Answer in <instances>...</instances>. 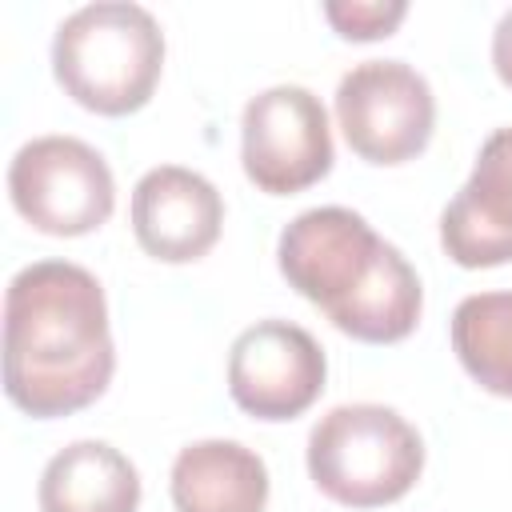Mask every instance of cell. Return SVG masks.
I'll use <instances>...</instances> for the list:
<instances>
[{
	"label": "cell",
	"mask_w": 512,
	"mask_h": 512,
	"mask_svg": "<svg viewBox=\"0 0 512 512\" xmlns=\"http://www.w3.org/2000/svg\"><path fill=\"white\" fill-rule=\"evenodd\" d=\"M116 352L100 280L68 260L20 268L4 296V392L36 416L88 408L112 380Z\"/></svg>",
	"instance_id": "1"
},
{
	"label": "cell",
	"mask_w": 512,
	"mask_h": 512,
	"mask_svg": "<svg viewBox=\"0 0 512 512\" xmlns=\"http://www.w3.org/2000/svg\"><path fill=\"white\" fill-rule=\"evenodd\" d=\"M164 32L148 8L100 0L76 8L52 40V72L60 88L88 112L128 116L144 108L160 84Z\"/></svg>",
	"instance_id": "2"
},
{
	"label": "cell",
	"mask_w": 512,
	"mask_h": 512,
	"mask_svg": "<svg viewBox=\"0 0 512 512\" xmlns=\"http://www.w3.org/2000/svg\"><path fill=\"white\" fill-rule=\"evenodd\" d=\"M424 468L416 428L384 404H340L308 436V472L316 488L348 508L400 500Z\"/></svg>",
	"instance_id": "3"
},
{
	"label": "cell",
	"mask_w": 512,
	"mask_h": 512,
	"mask_svg": "<svg viewBox=\"0 0 512 512\" xmlns=\"http://www.w3.org/2000/svg\"><path fill=\"white\" fill-rule=\"evenodd\" d=\"M16 212L48 236H84L112 216L116 184L104 156L76 136H36L8 164Z\"/></svg>",
	"instance_id": "4"
},
{
	"label": "cell",
	"mask_w": 512,
	"mask_h": 512,
	"mask_svg": "<svg viewBox=\"0 0 512 512\" xmlns=\"http://www.w3.org/2000/svg\"><path fill=\"white\" fill-rule=\"evenodd\" d=\"M336 120L360 160L404 164L424 152L436 124V100L428 80L404 60H364L340 76Z\"/></svg>",
	"instance_id": "5"
},
{
	"label": "cell",
	"mask_w": 512,
	"mask_h": 512,
	"mask_svg": "<svg viewBox=\"0 0 512 512\" xmlns=\"http://www.w3.org/2000/svg\"><path fill=\"white\" fill-rule=\"evenodd\" d=\"M244 176L268 196L312 188L332 168V132L320 96L300 84H276L248 100L240 120Z\"/></svg>",
	"instance_id": "6"
},
{
	"label": "cell",
	"mask_w": 512,
	"mask_h": 512,
	"mask_svg": "<svg viewBox=\"0 0 512 512\" xmlns=\"http://www.w3.org/2000/svg\"><path fill=\"white\" fill-rule=\"evenodd\" d=\"M324 348L288 320L244 328L228 356V392L256 420H292L324 392Z\"/></svg>",
	"instance_id": "7"
},
{
	"label": "cell",
	"mask_w": 512,
	"mask_h": 512,
	"mask_svg": "<svg viewBox=\"0 0 512 512\" xmlns=\"http://www.w3.org/2000/svg\"><path fill=\"white\" fill-rule=\"evenodd\" d=\"M380 236L348 208H308L280 232V272L324 316L344 304L376 264Z\"/></svg>",
	"instance_id": "8"
},
{
	"label": "cell",
	"mask_w": 512,
	"mask_h": 512,
	"mask_svg": "<svg viewBox=\"0 0 512 512\" xmlns=\"http://www.w3.org/2000/svg\"><path fill=\"white\" fill-rule=\"evenodd\" d=\"M224 224V200L192 168L160 164L132 188V232L140 248L164 264L200 260Z\"/></svg>",
	"instance_id": "9"
},
{
	"label": "cell",
	"mask_w": 512,
	"mask_h": 512,
	"mask_svg": "<svg viewBox=\"0 0 512 512\" xmlns=\"http://www.w3.org/2000/svg\"><path fill=\"white\" fill-rule=\"evenodd\" d=\"M440 244L460 268L512 260V128H496L480 144L468 184L440 216Z\"/></svg>",
	"instance_id": "10"
},
{
	"label": "cell",
	"mask_w": 512,
	"mask_h": 512,
	"mask_svg": "<svg viewBox=\"0 0 512 512\" xmlns=\"http://www.w3.org/2000/svg\"><path fill=\"white\" fill-rule=\"evenodd\" d=\"M176 512H264L268 468L236 440H196L172 464Z\"/></svg>",
	"instance_id": "11"
},
{
	"label": "cell",
	"mask_w": 512,
	"mask_h": 512,
	"mask_svg": "<svg viewBox=\"0 0 512 512\" xmlns=\"http://www.w3.org/2000/svg\"><path fill=\"white\" fill-rule=\"evenodd\" d=\"M140 476L124 452L104 440L60 448L40 476V512H136Z\"/></svg>",
	"instance_id": "12"
},
{
	"label": "cell",
	"mask_w": 512,
	"mask_h": 512,
	"mask_svg": "<svg viewBox=\"0 0 512 512\" xmlns=\"http://www.w3.org/2000/svg\"><path fill=\"white\" fill-rule=\"evenodd\" d=\"M420 308H424V292H420L416 268L392 244H380L376 264L368 268L360 288L344 304H336L328 320L352 340L396 344L416 328Z\"/></svg>",
	"instance_id": "13"
},
{
	"label": "cell",
	"mask_w": 512,
	"mask_h": 512,
	"mask_svg": "<svg viewBox=\"0 0 512 512\" xmlns=\"http://www.w3.org/2000/svg\"><path fill=\"white\" fill-rule=\"evenodd\" d=\"M452 348L464 372L512 400V292H480L452 312Z\"/></svg>",
	"instance_id": "14"
},
{
	"label": "cell",
	"mask_w": 512,
	"mask_h": 512,
	"mask_svg": "<svg viewBox=\"0 0 512 512\" xmlns=\"http://www.w3.org/2000/svg\"><path fill=\"white\" fill-rule=\"evenodd\" d=\"M404 12H408V4H360V0H352V4H324V16H328V24L344 36V40H380V36H388L400 20H404Z\"/></svg>",
	"instance_id": "15"
},
{
	"label": "cell",
	"mask_w": 512,
	"mask_h": 512,
	"mask_svg": "<svg viewBox=\"0 0 512 512\" xmlns=\"http://www.w3.org/2000/svg\"><path fill=\"white\" fill-rule=\"evenodd\" d=\"M492 68L512 88V8L500 16V24L492 32Z\"/></svg>",
	"instance_id": "16"
}]
</instances>
